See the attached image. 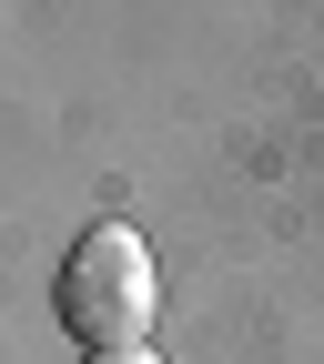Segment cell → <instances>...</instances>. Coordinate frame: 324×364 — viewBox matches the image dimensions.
I'll use <instances>...</instances> for the list:
<instances>
[{
	"mask_svg": "<svg viewBox=\"0 0 324 364\" xmlns=\"http://www.w3.org/2000/svg\"><path fill=\"white\" fill-rule=\"evenodd\" d=\"M61 324L91 344V354H112V344H142L152 334V314H162V273H152V243L132 233V223H91V233L71 243L61 263Z\"/></svg>",
	"mask_w": 324,
	"mask_h": 364,
	"instance_id": "6da1fadb",
	"label": "cell"
},
{
	"mask_svg": "<svg viewBox=\"0 0 324 364\" xmlns=\"http://www.w3.org/2000/svg\"><path fill=\"white\" fill-rule=\"evenodd\" d=\"M81 364H162L152 344H112V354H81Z\"/></svg>",
	"mask_w": 324,
	"mask_h": 364,
	"instance_id": "7a4b0ae2",
	"label": "cell"
}]
</instances>
